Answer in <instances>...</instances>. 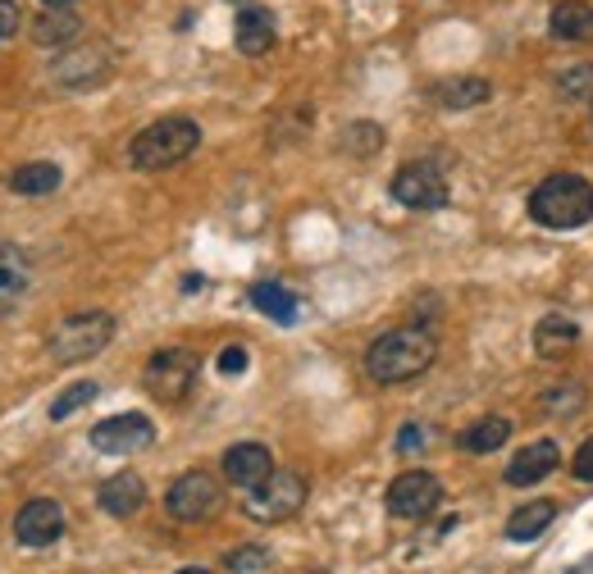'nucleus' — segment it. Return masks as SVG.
Instances as JSON below:
<instances>
[{
	"mask_svg": "<svg viewBox=\"0 0 593 574\" xmlns=\"http://www.w3.org/2000/svg\"><path fill=\"white\" fill-rule=\"evenodd\" d=\"M79 32H83V23L73 19L69 10H46L42 19L32 23V42L37 46H69Z\"/></svg>",
	"mask_w": 593,
	"mask_h": 574,
	"instance_id": "24",
	"label": "nucleus"
},
{
	"mask_svg": "<svg viewBox=\"0 0 593 574\" xmlns=\"http://www.w3.org/2000/svg\"><path fill=\"white\" fill-rule=\"evenodd\" d=\"M339 146L347 150V156H375V150L384 146V128H375V124H352V128L339 137Z\"/></svg>",
	"mask_w": 593,
	"mask_h": 574,
	"instance_id": "28",
	"label": "nucleus"
},
{
	"mask_svg": "<svg viewBox=\"0 0 593 574\" xmlns=\"http://www.w3.org/2000/svg\"><path fill=\"white\" fill-rule=\"evenodd\" d=\"M197 146H201L197 119H188V114H169V119H156L152 128H142V133L133 137L128 160H133V169H142V174H160V169L183 165Z\"/></svg>",
	"mask_w": 593,
	"mask_h": 574,
	"instance_id": "3",
	"label": "nucleus"
},
{
	"mask_svg": "<svg viewBox=\"0 0 593 574\" xmlns=\"http://www.w3.org/2000/svg\"><path fill=\"white\" fill-rule=\"evenodd\" d=\"M393 197L406 210H438L448 206V178L434 160H412L393 174Z\"/></svg>",
	"mask_w": 593,
	"mask_h": 574,
	"instance_id": "8",
	"label": "nucleus"
},
{
	"mask_svg": "<svg viewBox=\"0 0 593 574\" xmlns=\"http://www.w3.org/2000/svg\"><path fill=\"white\" fill-rule=\"evenodd\" d=\"M558 466H562V447L548 442V438H539V442L521 447V451H516L511 461H507V483H511V488H530V483L548 479Z\"/></svg>",
	"mask_w": 593,
	"mask_h": 574,
	"instance_id": "14",
	"label": "nucleus"
},
{
	"mask_svg": "<svg viewBox=\"0 0 593 574\" xmlns=\"http://www.w3.org/2000/svg\"><path fill=\"white\" fill-rule=\"evenodd\" d=\"M233 36H238V51L242 55H266L274 46V19H270V10L242 6L238 10V23H233Z\"/></svg>",
	"mask_w": 593,
	"mask_h": 574,
	"instance_id": "18",
	"label": "nucleus"
},
{
	"mask_svg": "<svg viewBox=\"0 0 593 574\" xmlns=\"http://www.w3.org/2000/svg\"><path fill=\"white\" fill-rule=\"evenodd\" d=\"M425 438H429L425 425H402V434H397V451H402V456H416V451L425 447Z\"/></svg>",
	"mask_w": 593,
	"mask_h": 574,
	"instance_id": "31",
	"label": "nucleus"
},
{
	"mask_svg": "<svg viewBox=\"0 0 593 574\" xmlns=\"http://www.w3.org/2000/svg\"><path fill=\"white\" fill-rule=\"evenodd\" d=\"M489 96H493L489 79H448L434 87V101L443 109H470V105H485Z\"/></svg>",
	"mask_w": 593,
	"mask_h": 574,
	"instance_id": "21",
	"label": "nucleus"
},
{
	"mask_svg": "<svg viewBox=\"0 0 593 574\" xmlns=\"http://www.w3.org/2000/svg\"><path fill=\"white\" fill-rule=\"evenodd\" d=\"M96 502H101L105 515L128 520V515H137V511L146 507V483H142V474H133V470L110 474V479L96 488Z\"/></svg>",
	"mask_w": 593,
	"mask_h": 574,
	"instance_id": "15",
	"label": "nucleus"
},
{
	"mask_svg": "<svg viewBox=\"0 0 593 574\" xmlns=\"http://www.w3.org/2000/svg\"><path fill=\"white\" fill-rule=\"evenodd\" d=\"M438 356V337L429 328H393L384 337L370 342V352H365V374L375 378V383H412L420 378Z\"/></svg>",
	"mask_w": 593,
	"mask_h": 574,
	"instance_id": "1",
	"label": "nucleus"
},
{
	"mask_svg": "<svg viewBox=\"0 0 593 574\" xmlns=\"http://www.w3.org/2000/svg\"><path fill=\"white\" fill-rule=\"evenodd\" d=\"M251 305L261 315H270L274 324H292L296 320V296L288 288H279V283H256L251 288Z\"/></svg>",
	"mask_w": 593,
	"mask_h": 574,
	"instance_id": "25",
	"label": "nucleus"
},
{
	"mask_svg": "<svg viewBox=\"0 0 593 574\" xmlns=\"http://www.w3.org/2000/svg\"><path fill=\"white\" fill-rule=\"evenodd\" d=\"M156 442V425L146 415L128 410V415H110L92 429V447L105 451V456H128V451H142Z\"/></svg>",
	"mask_w": 593,
	"mask_h": 574,
	"instance_id": "11",
	"label": "nucleus"
},
{
	"mask_svg": "<svg viewBox=\"0 0 593 574\" xmlns=\"http://www.w3.org/2000/svg\"><path fill=\"white\" fill-rule=\"evenodd\" d=\"M42 6H46V10H69L73 0H42Z\"/></svg>",
	"mask_w": 593,
	"mask_h": 574,
	"instance_id": "35",
	"label": "nucleus"
},
{
	"mask_svg": "<svg viewBox=\"0 0 593 574\" xmlns=\"http://www.w3.org/2000/svg\"><path fill=\"white\" fill-rule=\"evenodd\" d=\"M60 533H64V507L51 502V497H32L14 515V539L23 547H51Z\"/></svg>",
	"mask_w": 593,
	"mask_h": 574,
	"instance_id": "12",
	"label": "nucleus"
},
{
	"mask_svg": "<svg viewBox=\"0 0 593 574\" xmlns=\"http://www.w3.org/2000/svg\"><path fill=\"white\" fill-rule=\"evenodd\" d=\"M507 438H511V419H507V415H485V419H475V425L457 438V447L470 451V456H489V451H498Z\"/></svg>",
	"mask_w": 593,
	"mask_h": 574,
	"instance_id": "20",
	"label": "nucleus"
},
{
	"mask_svg": "<svg viewBox=\"0 0 593 574\" xmlns=\"http://www.w3.org/2000/svg\"><path fill=\"white\" fill-rule=\"evenodd\" d=\"M219 502H225V488H219L215 474L206 470H188L183 479H174L169 497H165V511L183 524H197V520H210L219 511Z\"/></svg>",
	"mask_w": 593,
	"mask_h": 574,
	"instance_id": "7",
	"label": "nucleus"
},
{
	"mask_svg": "<svg viewBox=\"0 0 593 574\" xmlns=\"http://www.w3.org/2000/svg\"><path fill=\"white\" fill-rule=\"evenodd\" d=\"M571 470H575V479H580V483H593V438H584V442H580Z\"/></svg>",
	"mask_w": 593,
	"mask_h": 574,
	"instance_id": "33",
	"label": "nucleus"
},
{
	"mask_svg": "<svg viewBox=\"0 0 593 574\" xmlns=\"http://www.w3.org/2000/svg\"><path fill=\"white\" fill-rule=\"evenodd\" d=\"M270 474H274L270 447H261V442H238V447L225 451V479H229L233 488L251 492V488H261Z\"/></svg>",
	"mask_w": 593,
	"mask_h": 574,
	"instance_id": "13",
	"label": "nucleus"
},
{
	"mask_svg": "<svg viewBox=\"0 0 593 574\" xmlns=\"http://www.w3.org/2000/svg\"><path fill=\"white\" fill-rule=\"evenodd\" d=\"M306 479L296 474V470H274L261 488H251L247 492V502H242V515H251L256 524H279V520H292L296 511L306 507Z\"/></svg>",
	"mask_w": 593,
	"mask_h": 574,
	"instance_id": "5",
	"label": "nucleus"
},
{
	"mask_svg": "<svg viewBox=\"0 0 593 574\" xmlns=\"http://www.w3.org/2000/svg\"><path fill=\"white\" fill-rule=\"evenodd\" d=\"M548 28L558 42H593V6H584V0H562V6H552Z\"/></svg>",
	"mask_w": 593,
	"mask_h": 574,
	"instance_id": "19",
	"label": "nucleus"
},
{
	"mask_svg": "<svg viewBox=\"0 0 593 574\" xmlns=\"http://www.w3.org/2000/svg\"><path fill=\"white\" fill-rule=\"evenodd\" d=\"M28 283H32L28 255H23L19 247H10V242H0V315H10L14 305L23 301Z\"/></svg>",
	"mask_w": 593,
	"mask_h": 574,
	"instance_id": "16",
	"label": "nucleus"
},
{
	"mask_svg": "<svg viewBox=\"0 0 593 574\" xmlns=\"http://www.w3.org/2000/svg\"><path fill=\"white\" fill-rule=\"evenodd\" d=\"M19 6H14V0H0V42H6V36H14L19 32Z\"/></svg>",
	"mask_w": 593,
	"mask_h": 574,
	"instance_id": "34",
	"label": "nucleus"
},
{
	"mask_svg": "<svg viewBox=\"0 0 593 574\" xmlns=\"http://www.w3.org/2000/svg\"><path fill=\"white\" fill-rule=\"evenodd\" d=\"M219 374H229V378L247 374V347H225L219 352Z\"/></svg>",
	"mask_w": 593,
	"mask_h": 574,
	"instance_id": "32",
	"label": "nucleus"
},
{
	"mask_svg": "<svg viewBox=\"0 0 593 574\" xmlns=\"http://www.w3.org/2000/svg\"><path fill=\"white\" fill-rule=\"evenodd\" d=\"M178 574H210V570H201V565H188V570H178Z\"/></svg>",
	"mask_w": 593,
	"mask_h": 574,
	"instance_id": "36",
	"label": "nucleus"
},
{
	"mask_svg": "<svg viewBox=\"0 0 593 574\" xmlns=\"http://www.w3.org/2000/svg\"><path fill=\"white\" fill-rule=\"evenodd\" d=\"M575 342H580V324L566 320V315H543L534 324V352L543 361H562L575 352Z\"/></svg>",
	"mask_w": 593,
	"mask_h": 574,
	"instance_id": "17",
	"label": "nucleus"
},
{
	"mask_svg": "<svg viewBox=\"0 0 593 574\" xmlns=\"http://www.w3.org/2000/svg\"><path fill=\"white\" fill-rule=\"evenodd\" d=\"M539 406H543L552 419H571V415L584 406V388H580V383H558V388H548V393L539 397Z\"/></svg>",
	"mask_w": 593,
	"mask_h": 574,
	"instance_id": "26",
	"label": "nucleus"
},
{
	"mask_svg": "<svg viewBox=\"0 0 593 574\" xmlns=\"http://www.w3.org/2000/svg\"><path fill=\"white\" fill-rule=\"evenodd\" d=\"M530 219L552 228V233H571L593 219V182L580 174H552L534 187L530 197Z\"/></svg>",
	"mask_w": 593,
	"mask_h": 574,
	"instance_id": "2",
	"label": "nucleus"
},
{
	"mask_svg": "<svg viewBox=\"0 0 593 574\" xmlns=\"http://www.w3.org/2000/svg\"><path fill=\"white\" fill-rule=\"evenodd\" d=\"M110 342H115V315L110 311H83V315L60 320V328L46 342V352L60 365H83V361L101 356Z\"/></svg>",
	"mask_w": 593,
	"mask_h": 574,
	"instance_id": "4",
	"label": "nucleus"
},
{
	"mask_svg": "<svg viewBox=\"0 0 593 574\" xmlns=\"http://www.w3.org/2000/svg\"><path fill=\"white\" fill-rule=\"evenodd\" d=\"M225 565H229L233 574H247V570H266V565H270V547H256V543H247V547H233V552L225 556Z\"/></svg>",
	"mask_w": 593,
	"mask_h": 574,
	"instance_id": "30",
	"label": "nucleus"
},
{
	"mask_svg": "<svg viewBox=\"0 0 593 574\" xmlns=\"http://www.w3.org/2000/svg\"><path fill=\"white\" fill-rule=\"evenodd\" d=\"M197 369H201V361H197V352H188V347H165V352H156L152 361H146V393H152L156 401H183L193 393V383H197Z\"/></svg>",
	"mask_w": 593,
	"mask_h": 574,
	"instance_id": "6",
	"label": "nucleus"
},
{
	"mask_svg": "<svg viewBox=\"0 0 593 574\" xmlns=\"http://www.w3.org/2000/svg\"><path fill=\"white\" fill-rule=\"evenodd\" d=\"M558 96H566V101H589V105H593V64H575V69L558 73Z\"/></svg>",
	"mask_w": 593,
	"mask_h": 574,
	"instance_id": "29",
	"label": "nucleus"
},
{
	"mask_svg": "<svg viewBox=\"0 0 593 574\" xmlns=\"http://www.w3.org/2000/svg\"><path fill=\"white\" fill-rule=\"evenodd\" d=\"M10 187L19 191V197H51V191L60 187V165H51V160L19 165V169L10 174Z\"/></svg>",
	"mask_w": 593,
	"mask_h": 574,
	"instance_id": "23",
	"label": "nucleus"
},
{
	"mask_svg": "<svg viewBox=\"0 0 593 574\" xmlns=\"http://www.w3.org/2000/svg\"><path fill=\"white\" fill-rule=\"evenodd\" d=\"M110 69H115V55H110V46L83 42V46H69L55 60L51 83H60V87H96V83L110 79Z\"/></svg>",
	"mask_w": 593,
	"mask_h": 574,
	"instance_id": "10",
	"label": "nucleus"
},
{
	"mask_svg": "<svg viewBox=\"0 0 593 574\" xmlns=\"http://www.w3.org/2000/svg\"><path fill=\"white\" fill-rule=\"evenodd\" d=\"M552 520H558V502H530V507H521L507 520V539L511 543H534Z\"/></svg>",
	"mask_w": 593,
	"mask_h": 574,
	"instance_id": "22",
	"label": "nucleus"
},
{
	"mask_svg": "<svg viewBox=\"0 0 593 574\" xmlns=\"http://www.w3.org/2000/svg\"><path fill=\"white\" fill-rule=\"evenodd\" d=\"M96 393H101V388H96L92 378H79V383H69V388H64V393L51 401V419L60 425V419H69L73 410H83L87 401H96Z\"/></svg>",
	"mask_w": 593,
	"mask_h": 574,
	"instance_id": "27",
	"label": "nucleus"
},
{
	"mask_svg": "<svg viewBox=\"0 0 593 574\" xmlns=\"http://www.w3.org/2000/svg\"><path fill=\"white\" fill-rule=\"evenodd\" d=\"M438 502H443V483H438V474H429V470H406V474H397V479L388 483V497H384L388 515H397V520H425V515H434Z\"/></svg>",
	"mask_w": 593,
	"mask_h": 574,
	"instance_id": "9",
	"label": "nucleus"
}]
</instances>
